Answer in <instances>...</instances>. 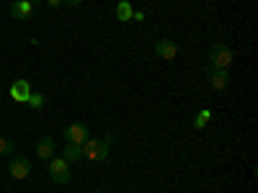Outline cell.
I'll return each instance as SVG.
<instances>
[{"mask_svg":"<svg viewBox=\"0 0 258 193\" xmlns=\"http://www.w3.org/2000/svg\"><path fill=\"white\" fill-rule=\"evenodd\" d=\"M232 49L227 44H222V41H214V44L209 47V67L214 70H230L232 64Z\"/></svg>","mask_w":258,"mask_h":193,"instance_id":"obj_1","label":"cell"},{"mask_svg":"<svg viewBox=\"0 0 258 193\" xmlns=\"http://www.w3.org/2000/svg\"><path fill=\"white\" fill-rule=\"evenodd\" d=\"M80 147H83V157L91 162H103L106 155H109V144L103 139H85Z\"/></svg>","mask_w":258,"mask_h":193,"instance_id":"obj_2","label":"cell"},{"mask_svg":"<svg viewBox=\"0 0 258 193\" xmlns=\"http://www.w3.org/2000/svg\"><path fill=\"white\" fill-rule=\"evenodd\" d=\"M49 175H52L54 183L64 185V183L70 180V162L64 160V157H52L49 160Z\"/></svg>","mask_w":258,"mask_h":193,"instance_id":"obj_3","label":"cell"},{"mask_svg":"<svg viewBox=\"0 0 258 193\" xmlns=\"http://www.w3.org/2000/svg\"><path fill=\"white\" fill-rule=\"evenodd\" d=\"M8 173H11L16 180L29 178V173H31V160L24 157V155H13L11 162H8Z\"/></svg>","mask_w":258,"mask_h":193,"instance_id":"obj_4","label":"cell"},{"mask_svg":"<svg viewBox=\"0 0 258 193\" xmlns=\"http://www.w3.org/2000/svg\"><path fill=\"white\" fill-rule=\"evenodd\" d=\"M155 57H160V59H165V62H170V59H176L178 57V44H176V41L173 39H158L155 41Z\"/></svg>","mask_w":258,"mask_h":193,"instance_id":"obj_5","label":"cell"},{"mask_svg":"<svg viewBox=\"0 0 258 193\" xmlns=\"http://www.w3.org/2000/svg\"><path fill=\"white\" fill-rule=\"evenodd\" d=\"M64 139L73 142V144H83L85 139H91V129L85 124H70L64 129Z\"/></svg>","mask_w":258,"mask_h":193,"instance_id":"obj_6","label":"cell"},{"mask_svg":"<svg viewBox=\"0 0 258 193\" xmlns=\"http://www.w3.org/2000/svg\"><path fill=\"white\" fill-rule=\"evenodd\" d=\"M31 93H34V90H31V82H29V80H16V82L11 85V98H13L16 103H26Z\"/></svg>","mask_w":258,"mask_h":193,"instance_id":"obj_7","label":"cell"},{"mask_svg":"<svg viewBox=\"0 0 258 193\" xmlns=\"http://www.w3.org/2000/svg\"><path fill=\"white\" fill-rule=\"evenodd\" d=\"M54 152H57V142H54L49 134L41 137V139L36 142V157H39V160H52Z\"/></svg>","mask_w":258,"mask_h":193,"instance_id":"obj_8","label":"cell"},{"mask_svg":"<svg viewBox=\"0 0 258 193\" xmlns=\"http://www.w3.org/2000/svg\"><path fill=\"white\" fill-rule=\"evenodd\" d=\"M209 85H212L214 90H227L230 72H227V70H214V67H209Z\"/></svg>","mask_w":258,"mask_h":193,"instance_id":"obj_9","label":"cell"},{"mask_svg":"<svg viewBox=\"0 0 258 193\" xmlns=\"http://www.w3.org/2000/svg\"><path fill=\"white\" fill-rule=\"evenodd\" d=\"M31 13H34V3H29V0H13L11 3V16L18 21H26Z\"/></svg>","mask_w":258,"mask_h":193,"instance_id":"obj_10","label":"cell"},{"mask_svg":"<svg viewBox=\"0 0 258 193\" xmlns=\"http://www.w3.org/2000/svg\"><path fill=\"white\" fill-rule=\"evenodd\" d=\"M132 13H135V8H132L129 0H119V3H116V18H119V24L132 21Z\"/></svg>","mask_w":258,"mask_h":193,"instance_id":"obj_11","label":"cell"},{"mask_svg":"<svg viewBox=\"0 0 258 193\" xmlns=\"http://www.w3.org/2000/svg\"><path fill=\"white\" fill-rule=\"evenodd\" d=\"M62 157L68 160V162H78V160L83 157V147H80V144L68 142V144H64V149H62Z\"/></svg>","mask_w":258,"mask_h":193,"instance_id":"obj_12","label":"cell"},{"mask_svg":"<svg viewBox=\"0 0 258 193\" xmlns=\"http://www.w3.org/2000/svg\"><path fill=\"white\" fill-rule=\"evenodd\" d=\"M26 106H29V109H34V111H41L47 106V98L41 95V93H31L29 101H26Z\"/></svg>","mask_w":258,"mask_h":193,"instance_id":"obj_13","label":"cell"},{"mask_svg":"<svg viewBox=\"0 0 258 193\" xmlns=\"http://www.w3.org/2000/svg\"><path fill=\"white\" fill-rule=\"evenodd\" d=\"M0 155L3 157H13L16 155V144L11 139H6V137H0Z\"/></svg>","mask_w":258,"mask_h":193,"instance_id":"obj_14","label":"cell"},{"mask_svg":"<svg viewBox=\"0 0 258 193\" xmlns=\"http://www.w3.org/2000/svg\"><path fill=\"white\" fill-rule=\"evenodd\" d=\"M209 119H212V111H209V109L199 111V114H197V119H194V129H204V126L209 124Z\"/></svg>","mask_w":258,"mask_h":193,"instance_id":"obj_15","label":"cell"},{"mask_svg":"<svg viewBox=\"0 0 258 193\" xmlns=\"http://www.w3.org/2000/svg\"><path fill=\"white\" fill-rule=\"evenodd\" d=\"M145 18H147V16H145V11H135V13H132V21H137V24H142Z\"/></svg>","mask_w":258,"mask_h":193,"instance_id":"obj_16","label":"cell"},{"mask_svg":"<svg viewBox=\"0 0 258 193\" xmlns=\"http://www.w3.org/2000/svg\"><path fill=\"white\" fill-rule=\"evenodd\" d=\"M44 3H47L49 8H59V6H62V0H44Z\"/></svg>","mask_w":258,"mask_h":193,"instance_id":"obj_17","label":"cell"},{"mask_svg":"<svg viewBox=\"0 0 258 193\" xmlns=\"http://www.w3.org/2000/svg\"><path fill=\"white\" fill-rule=\"evenodd\" d=\"M80 3H83V0H62V6H73V8L80 6Z\"/></svg>","mask_w":258,"mask_h":193,"instance_id":"obj_18","label":"cell"},{"mask_svg":"<svg viewBox=\"0 0 258 193\" xmlns=\"http://www.w3.org/2000/svg\"><path fill=\"white\" fill-rule=\"evenodd\" d=\"M29 3H44V0H29Z\"/></svg>","mask_w":258,"mask_h":193,"instance_id":"obj_19","label":"cell"},{"mask_svg":"<svg viewBox=\"0 0 258 193\" xmlns=\"http://www.w3.org/2000/svg\"><path fill=\"white\" fill-rule=\"evenodd\" d=\"M93 193H103V190H93Z\"/></svg>","mask_w":258,"mask_h":193,"instance_id":"obj_20","label":"cell"}]
</instances>
